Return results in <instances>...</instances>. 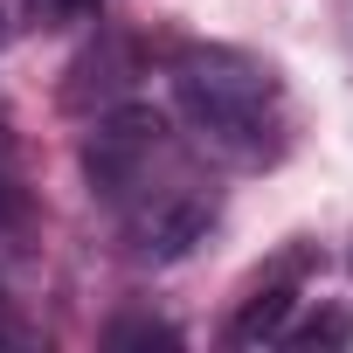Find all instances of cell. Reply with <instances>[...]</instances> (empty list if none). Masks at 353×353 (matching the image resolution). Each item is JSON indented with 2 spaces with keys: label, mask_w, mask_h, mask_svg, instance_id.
Returning a JSON list of instances; mask_svg holds the SVG:
<instances>
[{
  "label": "cell",
  "mask_w": 353,
  "mask_h": 353,
  "mask_svg": "<svg viewBox=\"0 0 353 353\" xmlns=\"http://www.w3.org/2000/svg\"><path fill=\"white\" fill-rule=\"evenodd\" d=\"M215 222H222V194L194 173H173L125 201V250L139 263H181L208 243Z\"/></svg>",
  "instance_id": "3957f363"
},
{
  "label": "cell",
  "mask_w": 353,
  "mask_h": 353,
  "mask_svg": "<svg viewBox=\"0 0 353 353\" xmlns=\"http://www.w3.org/2000/svg\"><path fill=\"white\" fill-rule=\"evenodd\" d=\"M132 77H139V49L125 42V35H97V49H83L77 63H70V83H63V104L70 111H104V104H118L125 90H132Z\"/></svg>",
  "instance_id": "5b68a950"
},
{
  "label": "cell",
  "mask_w": 353,
  "mask_h": 353,
  "mask_svg": "<svg viewBox=\"0 0 353 353\" xmlns=\"http://www.w3.org/2000/svg\"><path fill=\"white\" fill-rule=\"evenodd\" d=\"M173 104L194 125L201 145L222 159H270L284 111H277V77L243 56V49H188L173 63Z\"/></svg>",
  "instance_id": "6da1fadb"
},
{
  "label": "cell",
  "mask_w": 353,
  "mask_h": 353,
  "mask_svg": "<svg viewBox=\"0 0 353 353\" xmlns=\"http://www.w3.org/2000/svg\"><path fill=\"white\" fill-rule=\"evenodd\" d=\"M284 339H291V346H346V339H353V325L325 312V319H312V325H298V332H284Z\"/></svg>",
  "instance_id": "52a82bcc"
},
{
  "label": "cell",
  "mask_w": 353,
  "mask_h": 353,
  "mask_svg": "<svg viewBox=\"0 0 353 353\" xmlns=\"http://www.w3.org/2000/svg\"><path fill=\"white\" fill-rule=\"evenodd\" d=\"M173 152V125L159 104H104L90 139H83V181L104 201H132L152 188V166Z\"/></svg>",
  "instance_id": "7a4b0ae2"
},
{
  "label": "cell",
  "mask_w": 353,
  "mask_h": 353,
  "mask_svg": "<svg viewBox=\"0 0 353 353\" xmlns=\"http://www.w3.org/2000/svg\"><path fill=\"white\" fill-rule=\"evenodd\" d=\"M28 14H35L42 28H63V21H90L97 0H28Z\"/></svg>",
  "instance_id": "ba28073f"
},
{
  "label": "cell",
  "mask_w": 353,
  "mask_h": 353,
  "mask_svg": "<svg viewBox=\"0 0 353 353\" xmlns=\"http://www.w3.org/2000/svg\"><path fill=\"white\" fill-rule=\"evenodd\" d=\"M291 312H298V263H284V270H270L243 291V305L229 312V346H243V353L277 346L291 332Z\"/></svg>",
  "instance_id": "277c9868"
},
{
  "label": "cell",
  "mask_w": 353,
  "mask_h": 353,
  "mask_svg": "<svg viewBox=\"0 0 353 353\" xmlns=\"http://www.w3.org/2000/svg\"><path fill=\"white\" fill-rule=\"evenodd\" d=\"M346 270H353V243H346Z\"/></svg>",
  "instance_id": "8fae6325"
},
{
  "label": "cell",
  "mask_w": 353,
  "mask_h": 353,
  "mask_svg": "<svg viewBox=\"0 0 353 353\" xmlns=\"http://www.w3.org/2000/svg\"><path fill=\"white\" fill-rule=\"evenodd\" d=\"M8 35H14V0H0V49H8Z\"/></svg>",
  "instance_id": "30bf717a"
},
{
  "label": "cell",
  "mask_w": 353,
  "mask_h": 353,
  "mask_svg": "<svg viewBox=\"0 0 353 353\" xmlns=\"http://www.w3.org/2000/svg\"><path fill=\"white\" fill-rule=\"evenodd\" d=\"M21 215H28V194L14 188V173H8V166H0V229H14Z\"/></svg>",
  "instance_id": "9c48e42d"
},
{
  "label": "cell",
  "mask_w": 353,
  "mask_h": 353,
  "mask_svg": "<svg viewBox=\"0 0 353 353\" xmlns=\"http://www.w3.org/2000/svg\"><path fill=\"white\" fill-rule=\"evenodd\" d=\"M125 346H159V353H181V332L166 319H145V312H125L104 325V353H125Z\"/></svg>",
  "instance_id": "8992f818"
}]
</instances>
